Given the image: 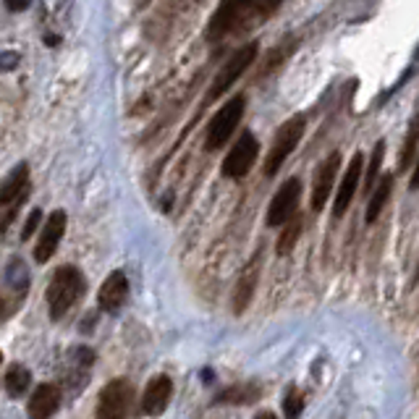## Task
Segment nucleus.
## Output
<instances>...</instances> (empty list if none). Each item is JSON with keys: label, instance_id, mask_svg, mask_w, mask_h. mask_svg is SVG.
I'll return each mask as SVG.
<instances>
[{"label": "nucleus", "instance_id": "1", "mask_svg": "<svg viewBox=\"0 0 419 419\" xmlns=\"http://www.w3.org/2000/svg\"><path fill=\"white\" fill-rule=\"evenodd\" d=\"M280 8V0H220L207 24V40L220 43L265 24Z\"/></svg>", "mask_w": 419, "mask_h": 419}, {"label": "nucleus", "instance_id": "2", "mask_svg": "<svg viewBox=\"0 0 419 419\" xmlns=\"http://www.w3.org/2000/svg\"><path fill=\"white\" fill-rule=\"evenodd\" d=\"M84 294V275L82 270L74 265H63L53 273V278L47 283V307H50V317L61 320L66 312L76 304V299Z\"/></svg>", "mask_w": 419, "mask_h": 419}, {"label": "nucleus", "instance_id": "3", "mask_svg": "<svg viewBox=\"0 0 419 419\" xmlns=\"http://www.w3.org/2000/svg\"><path fill=\"white\" fill-rule=\"evenodd\" d=\"M244 110H247V97L244 95L231 97L226 105L210 119V123H207L204 147L210 152H218L220 147H226V142L234 137L236 126L241 123V119H244Z\"/></svg>", "mask_w": 419, "mask_h": 419}, {"label": "nucleus", "instance_id": "4", "mask_svg": "<svg viewBox=\"0 0 419 419\" xmlns=\"http://www.w3.org/2000/svg\"><path fill=\"white\" fill-rule=\"evenodd\" d=\"M257 50H259L257 43H249V45H244V47H238L236 53L228 58V63L215 74L213 84H210V92L204 97V102H215L218 97L226 95L228 89L244 76V71H247L249 66L257 61Z\"/></svg>", "mask_w": 419, "mask_h": 419}, {"label": "nucleus", "instance_id": "5", "mask_svg": "<svg viewBox=\"0 0 419 419\" xmlns=\"http://www.w3.org/2000/svg\"><path fill=\"white\" fill-rule=\"evenodd\" d=\"M304 129H307L304 116H294V119H289L278 129L275 139H273V147H270L268 152V160H265V176H268V178H273V176L280 171V165L289 160L291 152L299 147L301 137H304Z\"/></svg>", "mask_w": 419, "mask_h": 419}, {"label": "nucleus", "instance_id": "6", "mask_svg": "<svg viewBox=\"0 0 419 419\" xmlns=\"http://www.w3.org/2000/svg\"><path fill=\"white\" fill-rule=\"evenodd\" d=\"M134 404V386L126 377H116L100 390L95 419H126Z\"/></svg>", "mask_w": 419, "mask_h": 419}, {"label": "nucleus", "instance_id": "7", "mask_svg": "<svg viewBox=\"0 0 419 419\" xmlns=\"http://www.w3.org/2000/svg\"><path fill=\"white\" fill-rule=\"evenodd\" d=\"M259 155V142L254 134H249V131H244L241 137H238V142L231 147V152L226 155V160H223V165H220V171H223V176L226 178H244L249 171H252V165H254V160H257Z\"/></svg>", "mask_w": 419, "mask_h": 419}, {"label": "nucleus", "instance_id": "8", "mask_svg": "<svg viewBox=\"0 0 419 419\" xmlns=\"http://www.w3.org/2000/svg\"><path fill=\"white\" fill-rule=\"evenodd\" d=\"M299 199H301V181L299 178H289V181L280 183V189L275 192V197L270 199V207H268V226L275 228V226H283V223H289L291 218L296 215V210H299Z\"/></svg>", "mask_w": 419, "mask_h": 419}, {"label": "nucleus", "instance_id": "9", "mask_svg": "<svg viewBox=\"0 0 419 419\" xmlns=\"http://www.w3.org/2000/svg\"><path fill=\"white\" fill-rule=\"evenodd\" d=\"M338 168H341V152L335 150L330 152L323 162H320V168L314 171V181H312V210L314 213H320L328 199H330V194H333V183L338 178Z\"/></svg>", "mask_w": 419, "mask_h": 419}, {"label": "nucleus", "instance_id": "10", "mask_svg": "<svg viewBox=\"0 0 419 419\" xmlns=\"http://www.w3.org/2000/svg\"><path fill=\"white\" fill-rule=\"evenodd\" d=\"M63 234H66V213L63 210H55V213H50V218L45 220L43 231H40V236H37V244H34V259H37L40 265H45V262L58 252V244H61Z\"/></svg>", "mask_w": 419, "mask_h": 419}, {"label": "nucleus", "instance_id": "11", "mask_svg": "<svg viewBox=\"0 0 419 419\" xmlns=\"http://www.w3.org/2000/svg\"><path fill=\"white\" fill-rule=\"evenodd\" d=\"M362 173H365V158H362V152H356L354 158H351V162H349V168H346L341 183H338V194H335V202H333V215L335 218L346 215V210L351 207L356 192H359Z\"/></svg>", "mask_w": 419, "mask_h": 419}, {"label": "nucleus", "instance_id": "12", "mask_svg": "<svg viewBox=\"0 0 419 419\" xmlns=\"http://www.w3.org/2000/svg\"><path fill=\"white\" fill-rule=\"evenodd\" d=\"M171 396H173V383L168 375H155L147 383L144 388V393H142V404H139V411L144 417H158L162 414L168 404H171Z\"/></svg>", "mask_w": 419, "mask_h": 419}, {"label": "nucleus", "instance_id": "13", "mask_svg": "<svg viewBox=\"0 0 419 419\" xmlns=\"http://www.w3.org/2000/svg\"><path fill=\"white\" fill-rule=\"evenodd\" d=\"M126 296H129V280H126V273L123 270H113L105 283L100 286V294H97V307L108 314H116V312L126 304Z\"/></svg>", "mask_w": 419, "mask_h": 419}, {"label": "nucleus", "instance_id": "14", "mask_svg": "<svg viewBox=\"0 0 419 419\" xmlns=\"http://www.w3.org/2000/svg\"><path fill=\"white\" fill-rule=\"evenodd\" d=\"M29 197V165L19 162L6 181L0 183V207H13V204H22Z\"/></svg>", "mask_w": 419, "mask_h": 419}, {"label": "nucleus", "instance_id": "15", "mask_svg": "<svg viewBox=\"0 0 419 419\" xmlns=\"http://www.w3.org/2000/svg\"><path fill=\"white\" fill-rule=\"evenodd\" d=\"M58 406H61V388L55 383H43L29 398L26 414L29 419H50L58 411Z\"/></svg>", "mask_w": 419, "mask_h": 419}, {"label": "nucleus", "instance_id": "16", "mask_svg": "<svg viewBox=\"0 0 419 419\" xmlns=\"http://www.w3.org/2000/svg\"><path fill=\"white\" fill-rule=\"evenodd\" d=\"M257 280H259V254H254V257L247 262V268L241 270L236 289H234V312H236V314H241V312L249 307V301L254 299Z\"/></svg>", "mask_w": 419, "mask_h": 419}, {"label": "nucleus", "instance_id": "17", "mask_svg": "<svg viewBox=\"0 0 419 419\" xmlns=\"http://www.w3.org/2000/svg\"><path fill=\"white\" fill-rule=\"evenodd\" d=\"M390 192H393V176L386 173V176L380 178V183L372 189V197H370V204H367V223H375L377 218H380V213H383V207H386Z\"/></svg>", "mask_w": 419, "mask_h": 419}, {"label": "nucleus", "instance_id": "18", "mask_svg": "<svg viewBox=\"0 0 419 419\" xmlns=\"http://www.w3.org/2000/svg\"><path fill=\"white\" fill-rule=\"evenodd\" d=\"M259 398V388L254 383H238V386H231L226 388L223 393H218L215 404H252V401H257Z\"/></svg>", "mask_w": 419, "mask_h": 419}, {"label": "nucleus", "instance_id": "19", "mask_svg": "<svg viewBox=\"0 0 419 419\" xmlns=\"http://www.w3.org/2000/svg\"><path fill=\"white\" fill-rule=\"evenodd\" d=\"M6 390H8V396L11 398H22L29 386H32V372L26 370L24 365H13L8 367V372H6Z\"/></svg>", "mask_w": 419, "mask_h": 419}, {"label": "nucleus", "instance_id": "20", "mask_svg": "<svg viewBox=\"0 0 419 419\" xmlns=\"http://www.w3.org/2000/svg\"><path fill=\"white\" fill-rule=\"evenodd\" d=\"M301 226H304V220H301L299 213L291 218L289 223H283V231H280L278 244H275V252H278L280 257H286L291 249L296 247V241H299L301 236Z\"/></svg>", "mask_w": 419, "mask_h": 419}, {"label": "nucleus", "instance_id": "21", "mask_svg": "<svg viewBox=\"0 0 419 419\" xmlns=\"http://www.w3.org/2000/svg\"><path fill=\"white\" fill-rule=\"evenodd\" d=\"M417 152H419V119H414L409 123L406 139H404V147H401V155H398V168L406 171Z\"/></svg>", "mask_w": 419, "mask_h": 419}, {"label": "nucleus", "instance_id": "22", "mask_svg": "<svg viewBox=\"0 0 419 419\" xmlns=\"http://www.w3.org/2000/svg\"><path fill=\"white\" fill-rule=\"evenodd\" d=\"M383 158H386V142L380 139L372 150V158H370V165H367L365 173V192H372L375 189L377 178H380V165H383Z\"/></svg>", "mask_w": 419, "mask_h": 419}, {"label": "nucleus", "instance_id": "23", "mask_svg": "<svg viewBox=\"0 0 419 419\" xmlns=\"http://www.w3.org/2000/svg\"><path fill=\"white\" fill-rule=\"evenodd\" d=\"M301 409H304V398L296 388H291L286 398H283V411H286V419H299Z\"/></svg>", "mask_w": 419, "mask_h": 419}, {"label": "nucleus", "instance_id": "24", "mask_svg": "<svg viewBox=\"0 0 419 419\" xmlns=\"http://www.w3.org/2000/svg\"><path fill=\"white\" fill-rule=\"evenodd\" d=\"M43 223V210H32L29 213V218H26V226H24L22 231V238L24 241H29V238L34 236V231H37V226Z\"/></svg>", "mask_w": 419, "mask_h": 419}, {"label": "nucleus", "instance_id": "25", "mask_svg": "<svg viewBox=\"0 0 419 419\" xmlns=\"http://www.w3.org/2000/svg\"><path fill=\"white\" fill-rule=\"evenodd\" d=\"M22 61L19 53H0V71H13Z\"/></svg>", "mask_w": 419, "mask_h": 419}, {"label": "nucleus", "instance_id": "26", "mask_svg": "<svg viewBox=\"0 0 419 419\" xmlns=\"http://www.w3.org/2000/svg\"><path fill=\"white\" fill-rule=\"evenodd\" d=\"M74 359L79 362V365L89 367L92 362H95V351H92V349H84V346H79V349L74 351Z\"/></svg>", "mask_w": 419, "mask_h": 419}, {"label": "nucleus", "instance_id": "27", "mask_svg": "<svg viewBox=\"0 0 419 419\" xmlns=\"http://www.w3.org/2000/svg\"><path fill=\"white\" fill-rule=\"evenodd\" d=\"M16 210H19V204H13L11 210H6V213H3V218H0V234H3V231L16 220Z\"/></svg>", "mask_w": 419, "mask_h": 419}, {"label": "nucleus", "instance_id": "28", "mask_svg": "<svg viewBox=\"0 0 419 419\" xmlns=\"http://www.w3.org/2000/svg\"><path fill=\"white\" fill-rule=\"evenodd\" d=\"M6 8H8V11H26V8H29V0H6Z\"/></svg>", "mask_w": 419, "mask_h": 419}, {"label": "nucleus", "instance_id": "29", "mask_svg": "<svg viewBox=\"0 0 419 419\" xmlns=\"http://www.w3.org/2000/svg\"><path fill=\"white\" fill-rule=\"evenodd\" d=\"M409 186H411V189H419V152H417V165H414V173H411Z\"/></svg>", "mask_w": 419, "mask_h": 419}, {"label": "nucleus", "instance_id": "30", "mask_svg": "<svg viewBox=\"0 0 419 419\" xmlns=\"http://www.w3.org/2000/svg\"><path fill=\"white\" fill-rule=\"evenodd\" d=\"M254 419H278V417H275L273 411H259V414H257Z\"/></svg>", "mask_w": 419, "mask_h": 419}, {"label": "nucleus", "instance_id": "31", "mask_svg": "<svg viewBox=\"0 0 419 419\" xmlns=\"http://www.w3.org/2000/svg\"><path fill=\"white\" fill-rule=\"evenodd\" d=\"M3 317H6V299L0 296V320H3Z\"/></svg>", "mask_w": 419, "mask_h": 419}, {"label": "nucleus", "instance_id": "32", "mask_svg": "<svg viewBox=\"0 0 419 419\" xmlns=\"http://www.w3.org/2000/svg\"><path fill=\"white\" fill-rule=\"evenodd\" d=\"M0 359H3V354H0Z\"/></svg>", "mask_w": 419, "mask_h": 419}]
</instances>
